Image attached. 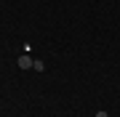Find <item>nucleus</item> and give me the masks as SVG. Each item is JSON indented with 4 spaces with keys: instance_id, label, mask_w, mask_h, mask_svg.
<instances>
[{
    "instance_id": "obj_1",
    "label": "nucleus",
    "mask_w": 120,
    "mask_h": 117,
    "mask_svg": "<svg viewBox=\"0 0 120 117\" xmlns=\"http://www.w3.org/2000/svg\"><path fill=\"white\" fill-rule=\"evenodd\" d=\"M32 61H35V59H32V56H27V53H24V56L19 59V69H32Z\"/></svg>"
},
{
    "instance_id": "obj_2",
    "label": "nucleus",
    "mask_w": 120,
    "mask_h": 117,
    "mask_svg": "<svg viewBox=\"0 0 120 117\" xmlns=\"http://www.w3.org/2000/svg\"><path fill=\"white\" fill-rule=\"evenodd\" d=\"M32 67H35V72H43V69H45V61L35 59V61H32Z\"/></svg>"
},
{
    "instance_id": "obj_3",
    "label": "nucleus",
    "mask_w": 120,
    "mask_h": 117,
    "mask_svg": "<svg viewBox=\"0 0 120 117\" xmlns=\"http://www.w3.org/2000/svg\"><path fill=\"white\" fill-rule=\"evenodd\" d=\"M96 117H109V114L104 112V109H99V112H96Z\"/></svg>"
}]
</instances>
